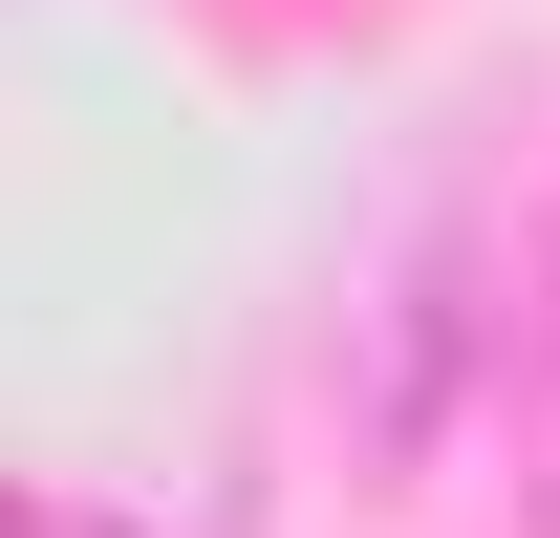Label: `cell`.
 Masks as SVG:
<instances>
[{
    "label": "cell",
    "mask_w": 560,
    "mask_h": 538,
    "mask_svg": "<svg viewBox=\"0 0 560 538\" xmlns=\"http://www.w3.org/2000/svg\"><path fill=\"white\" fill-rule=\"evenodd\" d=\"M495 409H517V453H539V517H560V237L517 259V366H495Z\"/></svg>",
    "instance_id": "6da1fadb"
},
{
    "label": "cell",
    "mask_w": 560,
    "mask_h": 538,
    "mask_svg": "<svg viewBox=\"0 0 560 538\" xmlns=\"http://www.w3.org/2000/svg\"><path fill=\"white\" fill-rule=\"evenodd\" d=\"M22 538H86V517H22Z\"/></svg>",
    "instance_id": "7a4b0ae2"
}]
</instances>
